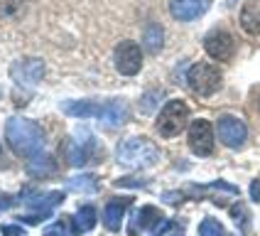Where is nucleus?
<instances>
[{
  "instance_id": "obj_12",
  "label": "nucleus",
  "mask_w": 260,
  "mask_h": 236,
  "mask_svg": "<svg viewBox=\"0 0 260 236\" xmlns=\"http://www.w3.org/2000/svg\"><path fill=\"white\" fill-rule=\"evenodd\" d=\"M20 202L27 206V209H32V212H47V214H52V209L64 202V192H44V194H29V197H22Z\"/></svg>"
},
{
  "instance_id": "obj_15",
  "label": "nucleus",
  "mask_w": 260,
  "mask_h": 236,
  "mask_svg": "<svg viewBox=\"0 0 260 236\" xmlns=\"http://www.w3.org/2000/svg\"><path fill=\"white\" fill-rule=\"evenodd\" d=\"M241 27L246 35H253L258 37L260 35V0H248L241 10V17H238Z\"/></svg>"
},
{
  "instance_id": "obj_6",
  "label": "nucleus",
  "mask_w": 260,
  "mask_h": 236,
  "mask_svg": "<svg viewBox=\"0 0 260 236\" xmlns=\"http://www.w3.org/2000/svg\"><path fill=\"white\" fill-rule=\"evenodd\" d=\"M189 148L199 158H206V155L214 153V128H211L209 121H204V118L191 121V126H189Z\"/></svg>"
},
{
  "instance_id": "obj_17",
  "label": "nucleus",
  "mask_w": 260,
  "mask_h": 236,
  "mask_svg": "<svg viewBox=\"0 0 260 236\" xmlns=\"http://www.w3.org/2000/svg\"><path fill=\"white\" fill-rule=\"evenodd\" d=\"M61 111L74 118H101L103 103L96 101H67L61 103Z\"/></svg>"
},
{
  "instance_id": "obj_19",
  "label": "nucleus",
  "mask_w": 260,
  "mask_h": 236,
  "mask_svg": "<svg viewBox=\"0 0 260 236\" xmlns=\"http://www.w3.org/2000/svg\"><path fill=\"white\" fill-rule=\"evenodd\" d=\"M143 44L150 54H157L159 49H162V44H165V29H162V25L150 22L143 32Z\"/></svg>"
},
{
  "instance_id": "obj_18",
  "label": "nucleus",
  "mask_w": 260,
  "mask_h": 236,
  "mask_svg": "<svg viewBox=\"0 0 260 236\" xmlns=\"http://www.w3.org/2000/svg\"><path fill=\"white\" fill-rule=\"evenodd\" d=\"M93 226H96V209H93L91 204L79 206V212L72 217V231L79 236V234H86V231H91Z\"/></svg>"
},
{
  "instance_id": "obj_9",
  "label": "nucleus",
  "mask_w": 260,
  "mask_h": 236,
  "mask_svg": "<svg viewBox=\"0 0 260 236\" xmlns=\"http://www.w3.org/2000/svg\"><path fill=\"white\" fill-rule=\"evenodd\" d=\"M204 49H206L209 57L218 59V62H226V59L233 57V49H236L233 35L226 32V29H211L204 37Z\"/></svg>"
},
{
  "instance_id": "obj_27",
  "label": "nucleus",
  "mask_w": 260,
  "mask_h": 236,
  "mask_svg": "<svg viewBox=\"0 0 260 236\" xmlns=\"http://www.w3.org/2000/svg\"><path fill=\"white\" fill-rule=\"evenodd\" d=\"M116 185L118 187H145L147 182H145V180H130V177H123V180H118Z\"/></svg>"
},
{
  "instance_id": "obj_4",
  "label": "nucleus",
  "mask_w": 260,
  "mask_h": 236,
  "mask_svg": "<svg viewBox=\"0 0 260 236\" xmlns=\"http://www.w3.org/2000/svg\"><path fill=\"white\" fill-rule=\"evenodd\" d=\"M187 84L194 94L199 96H211L221 88V72L209 62H199L194 64L187 74Z\"/></svg>"
},
{
  "instance_id": "obj_3",
  "label": "nucleus",
  "mask_w": 260,
  "mask_h": 236,
  "mask_svg": "<svg viewBox=\"0 0 260 236\" xmlns=\"http://www.w3.org/2000/svg\"><path fill=\"white\" fill-rule=\"evenodd\" d=\"M189 123V106L179 99L165 103V108L159 111L157 116V133L162 138H174L187 128Z\"/></svg>"
},
{
  "instance_id": "obj_30",
  "label": "nucleus",
  "mask_w": 260,
  "mask_h": 236,
  "mask_svg": "<svg viewBox=\"0 0 260 236\" xmlns=\"http://www.w3.org/2000/svg\"><path fill=\"white\" fill-rule=\"evenodd\" d=\"M250 199H253V202H260V180H253V182H250Z\"/></svg>"
},
{
  "instance_id": "obj_20",
  "label": "nucleus",
  "mask_w": 260,
  "mask_h": 236,
  "mask_svg": "<svg viewBox=\"0 0 260 236\" xmlns=\"http://www.w3.org/2000/svg\"><path fill=\"white\" fill-rule=\"evenodd\" d=\"M67 187H72L76 192H84V194H93V192H99V180L93 175H79V177H72L67 182Z\"/></svg>"
},
{
  "instance_id": "obj_13",
  "label": "nucleus",
  "mask_w": 260,
  "mask_h": 236,
  "mask_svg": "<svg viewBox=\"0 0 260 236\" xmlns=\"http://www.w3.org/2000/svg\"><path fill=\"white\" fill-rule=\"evenodd\" d=\"M101 121L106 126L116 128V126H123L128 121V106L123 99H111V101L103 103V111H101Z\"/></svg>"
},
{
  "instance_id": "obj_24",
  "label": "nucleus",
  "mask_w": 260,
  "mask_h": 236,
  "mask_svg": "<svg viewBox=\"0 0 260 236\" xmlns=\"http://www.w3.org/2000/svg\"><path fill=\"white\" fill-rule=\"evenodd\" d=\"M52 214H47V212H27V214H22L20 221L22 224H32V226H37V224H42L44 219H49Z\"/></svg>"
},
{
  "instance_id": "obj_7",
  "label": "nucleus",
  "mask_w": 260,
  "mask_h": 236,
  "mask_svg": "<svg viewBox=\"0 0 260 236\" xmlns=\"http://www.w3.org/2000/svg\"><path fill=\"white\" fill-rule=\"evenodd\" d=\"M216 133H218V138H221V143L226 148H241L248 138L246 123H243L241 118L229 116V113L216 121Z\"/></svg>"
},
{
  "instance_id": "obj_5",
  "label": "nucleus",
  "mask_w": 260,
  "mask_h": 236,
  "mask_svg": "<svg viewBox=\"0 0 260 236\" xmlns=\"http://www.w3.org/2000/svg\"><path fill=\"white\" fill-rule=\"evenodd\" d=\"M113 62H116V69L123 76H135L140 72V67H143V52H140V47L135 42L123 40L116 47V52H113Z\"/></svg>"
},
{
  "instance_id": "obj_8",
  "label": "nucleus",
  "mask_w": 260,
  "mask_h": 236,
  "mask_svg": "<svg viewBox=\"0 0 260 236\" xmlns=\"http://www.w3.org/2000/svg\"><path fill=\"white\" fill-rule=\"evenodd\" d=\"M10 76L15 79V84L22 88H32L40 84V79L44 76V62L42 59H20L15 62Z\"/></svg>"
},
{
  "instance_id": "obj_31",
  "label": "nucleus",
  "mask_w": 260,
  "mask_h": 236,
  "mask_svg": "<svg viewBox=\"0 0 260 236\" xmlns=\"http://www.w3.org/2000/svg\"><path fill=\"white\" fill-rule=\"evenodd\" d=\"M13 197H10V194H3V192H0V212H5V209H10V206H13Z\"/></svg>"
},
{
  "instance_id": "obj_29",
  "label": "nucleus",
  "mask_w": 260,
  "mask_h": 236,
  "mask_svg": "<svg viewBox=\"0 0 260 236\" xmlns=\"http://www.w3.org/2000/svg\"><path fill=\"white\" fill-rule=\"evenodd\" d=\"M231 214L236 221H243V217H246V206L243 204H233L231 206Z\"/></svg>"
},
{
  "instance_id": "obj_16",
  "label": "nucleus",
  "mask_w": 260,
  "mask_h": 236,
  "mask_svg": "<svg viewBox=\"0 0 260 236\" xmlns=\"http://www.w3.org/2000/svg\"><path fill=\"white\" fill-rule=\"evenodd\" d=\"M159 221H162V212H159L157 206H143L135 217H133V226H130V234H135L138 229H145L147 234L157 226Z\"/></svg>"
},
{
  "instance_id": "obj_14",
  "label": "nucleus",
  "mask_w": 260,
  "mask_h": 236,
  "mask_svg": "<svg viewBox=\"0 0 260 236\" xmlns=\"http://www.w3.org/2000/svg\"><path fill=\"white\" fill-rule=\"evenodd\" d=\"M204 5L202 0H170V13L174 20L179 22H189V20H197L202 15Z\"/></svg>"
},
{
  "instance_id": "obj_2",
  "label": "nucleus",
  "mask_w": 260,
  "mask_h": 236,
  "mask_svg": "<svg viewBox=\"0 0 260 236\" xmlns=\"http://www.w3.org/2000/svg\"><path fill=\"white\" fill-rule=\"evenodd\" d=\"M116 158L125 167H150V165L157 162L159 150L147 138H125L118 145Z\"/></svg>"
},
{
  "instance_id": "obj_25",
  "label": "nucleus",
  "mask_w": 260,
  "mask_h": 236,
  "mask_svg": "<svg viewBox=\"0 0 260 236\" xmlns=\"http://www.w3.org/2000/svg\"><path fill=\"white\" fill-rule=\"evenodd\" d=\"M157 91H152V94H145L143 101H140V108H143V113H152V108H155V103H157Z\"/></svg>"
},
{
  "instance_id": "obj_32",
  "label": "nucleus",
  "mask_w": 260,
  "mask_h": 236,
  "mask_svg": "<svg viewBox=\"0 0 260 236\" xmlns=\"http://www.w3.org/2000/svg\"><path fill=\"white\" fill-rule=\"evenodd\" d=\"M44 236H61V226H59V224H57L54 229H49V231H47V234H44Z\"/></svg>"
},
{
  "instance_id": "obj_22",
  "label": "nucleus",
  "mask_w": 260,
  "mask_h": 236,
  "mask_svg": "<svg viewBox=\"0 0 260 236\" xmlns=\"http://www.w3.org/2000/svg\"><path fill=\"white\" fill-rule=\"evenodd\" d=\"M199 236H226L221 221L214 219V217H206V219L199 224Z\"/></svg>"
},
{
  "instance_id": "obj_34",
  "label": "nucleus",
  "mask_w": 260,
  "mask_h": 236,
  "mask_svg": "<svg viewBox=\"0 0 260 236\" xmlns=\"http://www.w3.org/2000/svg\"><path fill=\"white\" fill-rule=\"evenodd\" d=\"M258 106H260V99H258Z\"/></svg>"
},
{
  "instance_id": "obj_33",
  "label": "nucleus",
  "mask_w": 260,
  "mask_h": 236,
  "mask_svg": "<svg viewBox=\"0 0 260 236\" xmlns=\"http://www.w3.org/2000/svg\"><path fill=\"white\" fill-rule=\"evenodd\" d=\"M172 236H182V234H172Z\"/></svg>"
},
{
  "instance_id": "obj_11",
  "label": "nucleus",
  "mask_w": 260,
  "mask_h": 236,
  "mask_svg": "<svg viewBox=\"0 0 260 236\" xmlns=\"http://www.w3.org/2000/svg\"><path fill=\"white\" fill-rule=\"evenodd\" d=\"M130 204H133V197H116V199H111L106 204V209H103V224H106L108 231H120L125 209Z\"/></svg>"
},
{
  "instance_id": "obj_23",
  "label": "nucleus",
  "mask_w": 260,
  "mask_h": 236,
  "mask_svg": "<svg viewBox=\"0 0 260 236\" xmlns=\"http://www.w3.org/2000/svg\"><path fill=\"white\" fill-rule=\"evenodd\" d=\"M20 5H22V0H0V17H13V15H17Z\"/></svg>"
},
{
  "instance_id": "obj_10",
  "label": "nucleus",
  "mask_w": 260,
  "mask_h": 236,
  "mask_svg": "<svg viewBox=\"0 0 260 236\" xmlns=\"http://www.w3.org/2000/svg\"><path fill=\"white\" fill-rule=\"evenodd\" d=\"M91 150H96V138L86 135L84 140L79 138H69L67 140V160L72 167H84L91 160Z\"/></svg>"
},
{
  "instance_id": "obj_21",
  "label": "nucleus",
  "mask_w": 260,
  "mask_h": 236,
  "mask_svg": "<svg viewBox=\"0 0 260 236\" xmlns=\"http://www.w3.org/2000/svg\"><path fill=\"white\" fill-rule=\"evenodd\" d=\"M29 172L37 177H49L54 172V160L49 155H37V158H32V162H29Z\"/></svg>"
},
{
  "instance_id": "obj_26",
  "label": "nucleus",
  "mask_w": 260,
  "mask_h": 236,
  "mask_svg": "<svg viewBox=\"0 0 260 236\" xmlns=\"http://www.w3.org/2000/svg\"><path fill=\"white\" fill-rule=\"evenodd\" d=\"M172 226H174V224H172V221H170V219H162V221H159V224H157V226H155V229L150 231V236H162V234H165V231H170Z\"/></svg>"
},
{
  "instance_id": "obj_28",
  "label": "nucleus",
  "mask_w": 260,
  "mask_h": 236,
  "mask_svg": "<svg viewBox=\"0 0 260 236\" xmlns=\"http://www.w3.org/2000/svg\"><path fill=\"white\" fill-rule=\"evenodd\" d=\"M0 231H3V236H25V231H22L17 224H5Z\"/></svg>"
},
{
  "instance_id": "obj_1",
  "label": "nucleus",
  "mask_w": 260,
  "mask_h": 236,
  "mask_svg": "<svg viewBox=\"0 0 260 236\" xmlns=\"http://www.w3.org/2000/svg\"><path fill=\"white\" fill-rule=\"evenodd\" d=\"M5 138H8V145L13 148V153L20 158H37L44 145L42 128L27 118H8Z\"/></svg>"
}]
</instances>
